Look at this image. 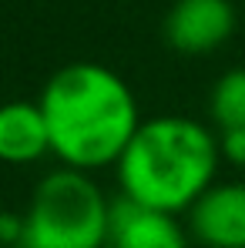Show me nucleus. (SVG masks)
I'll return each mask as SVG.
<instances>
[{"label":"nucleus","instance_id":"1","mask_svg":"<svg viewBox=\"0 0 245 248\" xmlns=\"http://www.w3.org/2000/svg\"><path fill=\"white\" fill-rule=\"evenodd\" d=\"M37 101L50 127V155L67 168L98 171L118 165L141 127L131 84L94 61L54 71Z\"/></svg>","mask_w":245,"mask_h":248},{"label":"nucleus","instance_id":"2","mask_svg":"<svg viewBox=\"0 0 245 248\" xmlns=\"http://www.w3.org/2000/svg\"><path fill=\"white\" fill-rule=\"evenodd\" d=\"M222 141L195 118L162 114L141 121L118 158V188L138 205L181 215L215 185Z\"/></svg>","mask_w":245,"mask_h":248},{"label":"nucleus","instance_id":"3","mask_svg":"<svg viewBox=\"0 0 245 248\" xmlns=\"http://www.w3.org/2000/svg\"><path fill=\"white\" fill-rule=\"evenodd\" d=\"M111 208L91 171L61 165L44 174L24 215V242L31 248H104L111 235Z\"/></svg>","mask_w":245,"mask_h":248},{"label":"nucleus","instance_id":"4","mask_svg":"<svg viewBox=\"0 0 245 248\" xmlns=\"http://www.w3.org/2000/svg\"><path fill=\"white\" fill-rule=\"evenodd\" d=\"M235 34L232 0H175L164 17V41L171 50L198 57L212 54Z\"/></svg>","mask_w":245,"mask_h":248},{"label":"nucleus","instance_id":"5","mask_svg":"<svg viewBox=\"0 0 245 248\" xmlns=\"http://www.w3.org/2000/svg\"><path fill=\"white\" fill-rule=\"evenodd\" d=\"M188 232L205 248H245V181H215L188 208Z\"/></svg>","mask_w":245,"mask_h":248},{"label":"nucleus","instance_id":"6","mask_svg":"<svg viewBox=\"0 0 245 248\" xmlns=\"http://www.w3.org/2000/svg\"><path fill=\"white\" fill-rule=\"evenodd\" d=\"M192 232L181 228L178 215L118 198L111 208L108 248H192Z\"/></svg>","mask_w":245,"mask_h":248},{"label":"nucleus","instance_id":"7","mask_svg":"<svg viewBox=\"0 0 245 248\" xmlns=\"http://www.w3.org/2000/svg\"><path fill=\"white\" fill-rule=\"evenodd\" d=\"M50 155V127L41 101H7L0 104V161L34 165Z\"/></svg>","mask_w":245,"mask_h":248},{"label":"nucleus","instance_id":"8","mask_svg":"<svg viewBox=\"0 0 245 248\" xmlns=\"http://www.w3.org/2000/svg\"><path fill=\"white\" fill-rule=\"evenodd\" d=\"M208 114L218 127V134L225 131H245V67L225 71L208 97Z\"/></svg>","mask_w":245,"mask_h":248},{"label":"nucleus","instance_id":"9","mask_svg":"<svg viewBox=\"0 0 245 248\" xmlns=\"http://www.w3.org/2000/svg\"><path fill=\"white\" fill-rule=\"evenodd\" d=\"M218 141H222V158L245 168V131H225L218 134Z\"/></svg>","mask_w":245,"mask_h":248},{"label":"nucleus","instance_id":"10","mask_svg":"<svg viewBox=\"0 0 245 248\" xmlns=\"http://www.w3.org/2000/svg\"><path fill=\"white\" fill-rule=\"evenodd\" d=\"M14 242H24V218L3 211V218H0V245H14Z\"/></svg>","mask_w":245,"mask_h":248},{"label":"nucleus","instance_id":"11","mask_svg":"<svg viewBox=\"0 0 245 248\" xmlns=\"http://www.w3.org/2000/svg\"><path fill=\"white\" fill-rule=\"evenodd\" d=\"M3 248H31L27 242H14V245H3Z\"/></svg>","mask_w":245,"mask_h":248},{"label":"nucleus","instance_id":"12","mask_svg":"<svg viewBox=\"0 0 245 248\" xmlns=\"http://www.w3.org/2000/svg\"><path fill=\"white\" fill-rule=\"evenodd\" d=\"M0 218H3V205H0Z\"/></svg>","mask_w":245,"mask_h":248}]
</instances>
